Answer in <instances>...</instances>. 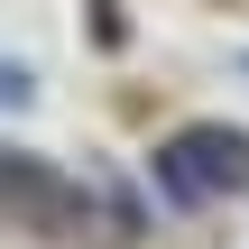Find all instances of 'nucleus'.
Masks as SVG:
<instances>
[{"label":"nucleus","mask_w":249,"mask_h":249,"mask_svg":"<svg viewBox=\"0 0 249 249\" xmlns=\"http://www.w3.org/2000/svg\"><path fill=\"white\" fill-rule=\"evenodd\" d=\"M157 176H166V194H222V185H249V139L240 129H185L166 157H157Z\"/></svg>","instance_id":"1"}]
</instances>
